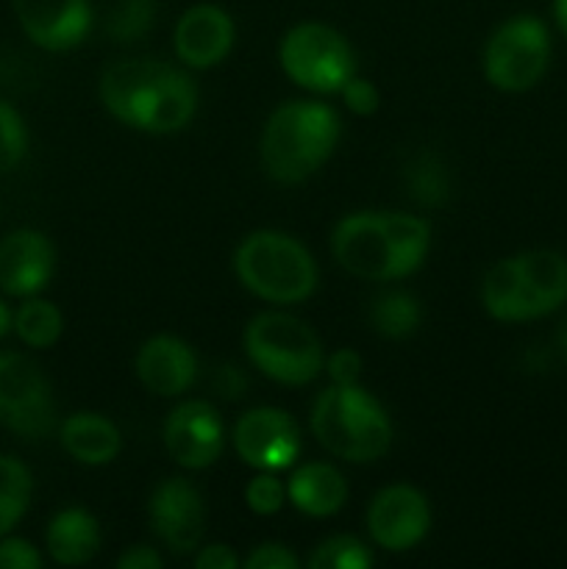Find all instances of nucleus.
<instances>
[{
    "label": "nucleus",
    "mask_w": 567,
    "mask_h": 569,
    "mask_svg": "<svg viewBox=\"0 0 567 569\" xmlns=\"http://www.w3.org/2000/svg\"><path fill=\"white\" fill-rule=\"evenodd\" d=\"M339 139V117L317 100H292L276 109L261 133V164L278 183H300L320 170Z\"/></svg>",
    "instance_id": "obj_1"
},
{
    "label": "nucleus",
    "mask_w": 567,
    "mask_h": 569,
    "mask_svg": "<svg viewBox=\"0 0 567 569\" xmlns=\"http://www.w3.org/2000/svg\"><path fill=\"white\" fill-rule=\"evenodd\" d=\"M311 431L328 453L354 465L381 459L392 445V422L370 392L350 387H328L311 409Z\"/></svg>",
    "instance_id": "obj_2"
},
{
    "label": "nucleus",
    "mask_w": 567,
    "mask_h": 569,
    "mask_svg": "<svg viewBox=\"0 0 567 569\" xmlns=\"http://www.w3.org/2000/svg\"><path fill=\"white\" fill-rule=\"evenodd\" d=\"M233 270L245 289L270 303H300L317 287V264L309 250L278 231L245 237L233 253Z\"/></svg>",
    "instance_id": "obj_3"
},
{
    "label": "nucleus",
    "mask_w": 567,
    "mask_h": 569,
    "mask_svg": "<svg viewBox=\"0 0 567 569\" xmlns=\"http://www.w3.org/2000/svg\"><path fill=\"white\" fill-rule=\"evenodd\" d=\"M245 353L267 378L287 387L315 381L326 367L317 333L304 320L281 311H265L248 322Z\"/></svg>",
    "instance_id": "obj_4"
},
{
    "label": "nucleus",
    "mask_w": 567,
    "mask_h": 569,
    "mask_svg": "<svg viewBox=\"0 0 567 569\" xmlns=\"http://www.w3.org/2000/svg\"><path fill=\"white\" fill-rule=\"evenodd\" d=\"M284 72L311 92H339L356 76L354 50L339 31L322 22L289 28L278 50Z\"/></svg>",
    "instance_id": "obj_5"
},
{
    "label": "nucleus",
    "mask_w": 567,
    "mask_h": 569,
    "mask_svg": "<svg viewBox=\"0 0 567 569\" xmlns=\"http://www.w3.org/2000/svg\"><path fill=\"white\" fill-rule=\"evenodd\" d=\"M550 64V37L543 20L520 14L495 28L484 50L487 81L500 92H526Z\"/></svg>",
    "instance_id": "obj_6"
},
{
    "label": "nucleus",
    "mask_w": 567,
    "mask_h": 569,
    "mask_svg": "<svg viewBox=\"0 0 567 569\" xmlns=\"http://www.w3.org/2000/svg\"><path fill=\"white\" fill-rule=\"evenodd\" d=\"M0 422L26 439H44L56 428L50 383L28 356L0 353Z\"/></svg>",
    "instance_id": "obj_7"
},
{
    "label": "nucleus",
    "mask_w": 567,
    "mask_h": 569,
    "mask_svg": "<svg viewBox=\"0 0 567 569\" xmlns=\"http://www.w3.org/2000/svg\"><path fill=\"white\" fill-rule=\"evenodd\" d=\"M334 259L350 276L361 281H392L400 278L398 256H395L392 237H389L384 211H359L350 214L334 228L331 237Z\"/></svg>",
    "instance_id": "obj_8"
},
{
    "label": "nucleus",
    "mask_w": 567,
    "mask_h": 569,
    "mask_svg": "<svg viewBox=\"0 0 567 569\" xmlns=\"http://www.w3.org/2000/svg\"><path fill=\"white\" fill-rule=\"evenodd\" d=\"M367 528L378 548L404 553L420 545L431 528V509L420 489L395 483L381 489L367 509Z\"/></svg>",
    "instance_id": "obj_9"
},
{
    "label": "nucleus",
    "mask_w": 567,
    "mask_h": 569,
    "mask_svg": "<svg viewBox=\"0 0 567 569\" xmlns=\"http://www.w3.org/2000/svg\"><path fill=\"white\" fill-rule=\"evenodd\" d=\"M233 448L256 470H287L300 453V431L287 411L250 409L233 428Z\"/></svg>",
    "instance_id": "obj_10"
},
{
    "label": "nucleus",
    "mask_w": 567,
    "mask_h": 569,
    "mask_svg": "<svg viewBox=\"0 0 567 569\" xmlns=\"http://www.w3.org/2000/svg\"><path fill=\"white\" fill-rule=\"evenodd\" d=\"M172 67L156 59L117 61L100 78V100L111 117L142 131L148 111Z\"/></svg>",
    "instance_id": "obj_11"
},
{
    "label": "nucleus",
    "mask_w": 567,
    "mask_h": 569,
    "mask_svg": "<svg viewBox=\"0 0 567 569\" xmlns=\"http://www.w3.org/2000/svg\"><path fill=\"white\" fill-rule=\"evenodd\" d=\"M222 420L215 406L203 400H187L176 406L165 420V448L187 470H203L222 453Z\"/></svg>",
    "instance_id": "obj_12"
},
{
    "label": "nucleus",
    "mask_w": 567,
    "mask_h": 569,
    "mask_svg": "<svg viewBox=\"0 0 567 569\" xmlns=\"http://www.w3.org/2000/svg\"><path fill=\"white\" fill-rule=\"evenodd\" d=\"M150 526L172 553H192L203 537L206 509L198 489L183 478H167L150 495Z\"/></svg>",
    "instance_id": "obj_13"
},
{
    "label": "nucleus",
    "mask_w": 567,
    "mask_h": 569,
    "mask_svg": "<svg viewBox=\"0 0 567 569\" xmlns=\"http://www.w3.org/2000/svg\"><path fill=\"white\" fill-rule=\"evenodd\" d=\"M22 31L44 50H70L92 28L89 0H11Z\"/></svg>",
    "instance_id": "obj_14"
},
{
    "label": "nucleus",
    "mask_w": 567,
    "mask_h": 569,
    "mask_svg": "<svg viewBox=\"0 0 567 569\" xmlns=\"http://www.w3.org/2000/svg\"><path fill=\"white\" fill-rule=\"evenodd\" d=\"M56 250L44 233L22 228L0 242V289L14 298H33L48 287Z\"/></svg>",
    "instance_id": "obj_15"
},
{
    "label": "nucleus",
    "mask_w": 567,
    "mask_h": 569,
    "mask_svg": "<svg viewBox=\"0 0 567 569\" xmlns=\"http://www.w3.org/2000/svg\"><path fill=\"white\" fill-rule=\"evenodd\" d=\"M178 59L195 70L220 64L233 44V20L215 3H198L181 14L176 26Z\"/></svg>",
    "instance_id": "obj_16"
},
{
    "label": "nucleus",
    "mask_w": 567,
    "mask_h": 569,
    "mask_svg": "<svg viewBox=\"0 0 567 569\" xmlns=\"http://www.w3.org/2000/svg\"><path fill=\"white\" fill-rule=\"evenodd\" d=\"M137 376L148 392L159 395V398H176L192 387L195 376H198V359L187 342L161 333L139 348Z\"/></svg>",
    "instance_id": "obj_17"
},
{
    "label": "nucleus",
    "mask_w": 567,
    "mask_h": 569,
    "mask_svg": "<svg viewBox=\"0 0 567 569\" xmlns=\"http://www.w3.org/2000/svg\"><path fill=\"white\" fill-rule=\"evenodd\" d=\"M289 503L309 517H331L348 500V483L342 472L331 465H306L289 478L287 483Z\"/></svg>",
    "instance_id": "obj_18"
},
{
    "label": "nucleus",
    "mask_w": 567,
    "mask_h": 569,
    "mask_svg": "<svg viewBox=\"0 0 567 569\" xmlns=\"http://www.w3.org/2000/svg\"><path fill=\"white\" fill-rule=\"evenodd\" d=\"M61 445L76 461L87 467L109 465L122 448V437L117 426L92 411H78L61 422Z\"/></svg>",
    "instance_id": "obj_19"
},
{
    "label": "nucleus",
    "mask_w": 567,
    "mask_h": 569,
    "mask_svg": "<svg viewBox=\"0 0 567 569\" xmlns=\"http://www.w3.org/2000/svg\"><path fill=\"white\" fill-rule=\"evenodd\" d=\"M481 300L484 309L500 322H526L543 317L534 298L528 295L526 283H523L515 256L489 267L481 283Z\"/></svg>",
    "instance_id": "obj_20"
},
{
    "label": "nucleus",
    "mask_w": 567,
    "mask_h": 569,
    "mask_svg": "<svg viewBox=\"0 0 567 569\" xmlns=\"http://www.w3.org/2000/svg\"><path fill=\"white\" fill-rule=\"evenodd\" d=\"M44 545H48V553L56 565H87L100 550V526L89 511L64 509L50 520Z\"/></svg>",
    "instance_id": "obj_21"
},
{
    "label": "nucleus",
    "mask_w": 567,
    "mask_h": 569,
    "mask_svg": "<svg viewBox=\"0 0 567 569\" xmlns=\"http://www.w3.org/2000/svg\"><path fill=\"white\" fill-rule=\"evenodd\" d=\"M523 283L537 303L539 315L561 309L567 303V259L556 250H528L515 256Z\"/></svg>",
    "instance_id": "obj_22"
},
{
    "label": "nucleus",
    "mask_w": 567,
    "mask_h": 569,
    "mask_svg": "<svg viewBox=\"0 0 567 569\" xmlns=\"http://www.w3.org/2000/svg\"><path fill=\"white\" fill-rule=\"evenodd\" d=\"M384 220H387L395 256H398L400 278L411 276L426 261L428 244H431V228L422 217L400 214V211H384Z\"/></svg>",
    "instance_id": "obj_23"
},
{
    "label": "nucleus",
    "mask_w": 567,
    "mask_h": 569,
    "mask_svg": "<svg viewBox=\"0 0 567 569\" xmlns=\"http://www.w3.org/2000/svg\"><path fill=\"white\" fill-rule=\"evenodd\" d=\"M11 328L28 348H50V345L59 342L61 331H64V317L50 300L28 298L17 309Z\"/></svg>",
    "instance_id": "obj_24"
},
{
    "label": "nucleus",
    "mask_w": 567,
    "mask_h": 569,
    "mask_svg": "<svg viewBox=\"0 0 567 569\" xmlns=\"http://www.w3.org/2000/svg\"><path fill=\"white\" fill-rule=\"evenodd\" d=\"M420 317V303L406 292H384L370 306L372 328L387 339H404L415 333Z\"/></svg>",
    "instance_id": "obj_25"
},
{
    "label": "nucleus",
    "mask_w": 567,
    "mask_h": 569,
    "mask_svg": "<svg viewBox=\"0 0 567 569\" xmlns=\"http://www.w3.org/2000/svg\"><path fill=\"white\" fill-rule=\"evenodd\" d=\"M406 187H409L411 200H417L420 206L428 209H437L448 200L450 183L445 164L434 153H420L406 170Z\"/></svg>",
    "instance_id": "obj_26"
},
{
    "label": "nucleus",
    "mask_w": 567,
    "mask_h": 569,
    "mask_svg": "<svg viewBox=\"0 0 567 569\" xmlns=\"http://www.w3.org/2000/svg\"><path fill=\"white\" fill-rule=\"evenodd\" d=\"M153 22L156 0H115L106 28L117 42H137L148 33V28H153Z\"/></svg>",
    "instance_id": "obj_27"
},
{
    "label": "nucleus",
    "mask_w": 567,
    "mask_h": 569,
    "mask_svg": "<svg viewBox=\"0 0 567 569\" xmlns=\"http://www.w3.org/2000/svg\"><path fill=\"white\" fill-rule=\"evenodd\" d=\"M309 565L315 569H367L372 565V553L356 537H331L317 545Z\"/></svg>",
    "instance_id": "obj_28"
},
{
    "label": "nucleus",
    "mask_w": 567,
    "mask_h": 569,
    "mask_svg": "<svg viewBox=\"0 0 567 569\" xmlns=\"http://www.w3.org/2000/svg\"><path fill=\"white\" fill-rule=\"evenodd\" d=\"M26 150L28 133L22 117L6 100H0V172L14 170L26 159Z\"/></svg>",
    "instance_id": "obj_29"
},
{
    "label": "nucleus",
    "mask_w": 567,
    "mask_h": 569,
    "mask_svg": "<svg viewBox=\"0 0 567 569\" xmlns=\"http://www.w3.org/2000/svg\"><path fill=\"white\" fill-rule=\"evenodd\" d=\"M284 500H287V489H284V483L272 472L261 470L259 476L250 478L248 489H245V503H248L253 515H276V511H281Z\"/></svg>",
    "instance_id": "obj_30"
},
{
    "label": "nucleus",
    "mask_w": 567,
    "mask_h": 569,
    "mask_svg": "<svg viewBox=\"0 0 567 569\" xmlns=\"http://www.w3.org/2000/svg\"><path fill=\"white\" fill-rule=\"evenodd\" d=\"M31 472L22 461L11 459V456H0V500L11 506H20L28 509V500H31Z\"/></svg>",
    "instance_id": "obj_31"
},
{
    "label": "nucleus",
    "mask_w": 567,
    "mask_h": 569,
    "mask_svg": "<svg viewBox=\"0 0 567 569\" xmlns=\"http://www.w3.org/2000/svg\"><path fill=\"white\" fill-rule=\"evenodd\" d=\"M298 556L278 542L259 545V548L250 550V556L245 559V567L248 569H298Z\"/></svg>",
    "instance_id": "obj_32"
},
{
    "label": "nucleus",
    "mask_w": 567,
    "mask_h": 569,
    "mask_svg": "<svg viewBox=\"0 0 567 569\" xmlns=\"http://www.w3.org/2000/svg\"><path fill=\"white\" fill-rule=\"evenodd\" d=\"M42 567V556L26 539H3L0 542V569H39Z\"/></svg>",
    "instance_id": "obj_33"
},
{
    "label": "nucleus",
    "mask_w": 567,
    "mask_h": 569,
    "mask_svg": "<svg viewBox=\"0 0 567 569\" xmlns=\"http://www.w3.org/2000/svg\"><path fill=\"white\" fill-rule=\"evenodd\" d=\"M339 94L345 98V106L359 117L372 114V111L378 109V89L372 87L367 78L354 76L342 89H339Z\"/></svg>",
    "instance_id": "obj_34"
},
{
    "label": "nucleus",
    "mask_w": 567,
    "mask_h": 569,
    "mask_svg": "<svg viewBox=\"0 0 567 569\" xmlns=\"http://www.w3.org/2000/svg\"><path fill=\"white\" fill-rule=\"evenodd\" d=\"M328 376H331L334 383L339 387H350V383H359L361 376V356L356 350L342 348V350H334L328 356Z\"/></svg>",
    "instance_id": "obj_35"
},
{
    "label": "nucleus",
    "mask_w": 567,
    "mask_h": 569,
    "mask_svg": "<svg viewBox=\"0 0 567 569\" xmlns=\"http://www.w3.org/2000/svg\"><path fill=\"white\" fill-rule=\"evenodd\" d=\"M211 383H215V392L220 395V398H228V400L242 398L245 389H248V381H245L242 372L231 365L220 367V370L215 372V378H211Z\"/></svg>",
    "instance_id": "obj_36"
},
{
    "label": "nucleus",
    "mask_w": 567,
    "mask_h": 569,
    "mask_svg": "<svg viewBox=\"0 0 567 569\" xmlns=\"http://www.w3.org/2000/svg\"><path fill=\"white\" fill-rule=\"evenodd\" d=\"M161 565H165L161 556L148 545H133V548L122 550L120 559H117L120 569H161Z\"/></svg>",
    "instance_id": "obj_37"
},
{
    "label": "nucleus",
    "mask_w": 567,
    "mask_h": 569,
    "mask_svg": "<svg viewBox=\"0 0 567 569\" xmlns=\"http://www.w3.org/2000/svg\"><path fill=\"white\" fill-rule=\"evenodd\" d=\"M237 565V553L228 545H209V548L195 556V567L198 569H233Z\"/></svg>",
    "instance_id": "obj_38"
},
{
    "label": "nucleus",
    "mask_w": 567,
    "mask_h": 569,
    "mask_svg": "<svg viewBox=\"0 0 567 569\" xmlns=\"http://www.w3.org/2000/svg\"><path fill=\"white\" fill-rule=\"evenodd\" d=\"M26 515V509H20V506H11V503H3L0 500V539L6 537V533L11 531V528L17 526V520Z\"/></svg>",
    "instance_id": "obj_39"
},
{
    "label": "nucleus",
    "mask_w": 567,
    "mask_h": 569,
    "mask_svg": "<svg viewBox=\"0 0 567 569\" xmlns=\"http://www.w3.org/2000/svg\"><path fill=\"white\" fill-rule=\"evenodd\" d=\"M554 17L556 26H559L561 33L567 37V0H554Z\"/></svg>",
    "instance_id": "obj_40"
},
{
    "label": "nucleus",
    "mask_w": 567,
    "mask_h": 569,
    "mask_svg": "<svg viewBox=\"0 0 567 569\" xmlns=\"http://www.w3.org/2000/svg\"><path fill=\"white\" fill-rule=\"evenodd\" d=\"M11 322H14V317H11L9 306H6V303H3V300H0V339H3V337H6V333H9Z\"/></svg>",
    "instance_id": "obj_41"
},
{
    "label": "nucleus",
    "mask_w": 567,
    "mask_h": 569,
    "mask_svg": "<svg viewBox=\"0 0 567 569\" xmlns=\"http://www.w3.org/2000/svg\"><path fill=\"white\" fill-rule=\"evenodd\" d=\"M561 350H565V356H567V326H565V331H561Z\"/></svg>",
    "instance_id": "obj_42"
}]
</instances>
